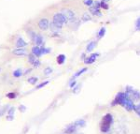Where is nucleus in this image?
Returning a JSON list of instances; mask_svg holds the SVG:
<instances>
[{
  "instance_id": "obj_1",
  "label": "nucleus",
  "mask_w": 140,
  "mask_h": 134,
  "mask_svg": "<svg viewBox=\"0 0 140 134\" xmlns=\"http://www.w3.org/2000/svg\"><path fill=\"white\" fill-rule=\"evenodd\" d=\"M52 23L56 25V26L62 28L64 26V24H67L68 20L65 18V16L63 13H55L53 17H52Z\"/></svg>"
},
{
  "instance_id": "obj_2",
  "label": "nucleus",
  "mask_w": 140,
  "mask_h": 134,
  "mask_svg": "<svg viewBox=\"0 0 140 134\" xmlns=\"http://www.w3.org/2000/svg\"><path fill=\"white\" fill-rule=\"evenodd\" d=\"M37 25H38L40 30L46 31L47 29L50 27V22H49V20L46 19V18H42V19H40V20L38 21Z\"/></svg>"
},
{
  "instance_id": "obj_3",
  "label": "nucleus",
  "mask_w": 140,
  "mask_h": 134,
  "mask_svg": "<svg viewBox=\"0 0 140 134\" xmlns=\"http://www.w3.org/2000/svg\"><path fill=\"white\" fill-rule=\"evenodd\" d=\"M61 13H63L65 16V18L68 20V22L72 21V20L75 19V13L73 12V11L69 10V9H64Z\"/></svg>"
},
{
  "instance_id": "obj_4",
  "label": "nucleus",
  "mask_w": 140,
  "mask_h": 134,
  "mask_svg": "<svg viewBox=\"0 0 140 134\" xmlns=\"http://www.w3.org/2000/svg\"><path fill=\"white\" fill-rule=\"evenodd\" d=\"M12 53H13V54L19 55V56H23V55H26V54H27V52H26L25 50H23L22 48L15 49V50L12 51Z\"/></svg>"
},
{
  "instance_id": "obj_5",
  "label": "nucleus",
  "mask_w": 140,
  "mask_h": 134,
  "mask_svg": "<svg viewBox=\"0 0 140 134\" xmlns=\"http://www.w3.org/2000/svg\"><path fill=\"white\" fill-rule=\"evenodd\" d=\"M90 11H91V13H92L93 15H94V16H97V17L102 16V12H101V11H100L99 9L93 8V6L90 7Z\"/></svg>"
},
{
  "instance_id": "obj_6",
  "label": "nucleus",
  "mask_w": 140,
  "mask_h": 134,
  "mask_svg": "<svg viewBox=\"0 0 140 134\" xmlns=\"http://www.w3.org/2000/svg\"><path fill=\"white\" fill-rule=\"evenodd\" d=\"M26 45H27V43L23 40L22 38H19L17 39V41H16V47L17 48H23V47H25Z\"/></svg>"
},
{
  "instance_id": "obj_7",
  "label": "nucleus",
  "mask_w": 140,
  "mask_h": 134,
  "mask_svg": "<svg viewBox=\"0 0 140 134\" xmlns=\"http://www.w3.org/2000/svg\"><path fill=\"white\" fill-rule=\"evenodd\" d=\"M32 54H34V55H36V56H39V55H41V49L39 48L38 46H34L33 48H32Z\"/></svg>"
},
{
  "instance_id": "obj_8",
  "label": "nucleus",
  "mask_w": 140,
  "mask_h": 134,
  "mask_svg": "<svg viewBox=\"0 0 140 134\" xmlns=\"http://www.w3.org/2000/svg\"><path fill=\"white\" fill-rule=\"evenodd\" d=\"M34 41L36 43V45L40 46L42 43H43V38H42V36H40V35H36V38L34 39Z\"/></svg>"
},
{
  "instance_id": "obj_9",
  "label": "nucleus",
  "mask_w": 140,
  "mask_h": 134,
  "mask_svg": "<svg viewBox=\"0 0 140 134\" xmlns=\"http://www.w3.org/2000/svg\"><path fill=\"white\" fill-rule=\"evenodd\" d=\"M92 20V15L88 13V12H85L83 13L82 16H81V21L82 22H89Z\"/></svg>"
},
{
  "instance_id": "obj_10",
  "label": "nucleus",
  "mask_w": 140,
  "mask_h": 134,
  "mask_svg": "<svg viewBox=\"0 0 140 134\" xmlns=\"http://www.w3.org/2000/svg\"><path fill=\"white\" fill-rule=\"evenodd\" d=\"M97 55H98V54H92V55H91L89 58L86 59L85 63H86V64H92V63H93V62L96 60V57H97Z\"/></svg>"
},
{
  "instance_id": "obj_11",
  "label": "nucleus",
  "mask_w": 140,
  "mask_h": 134,
  "mask_svg": "<svg viewBox=\"0 0 140 134\" xmlns=\"http://www.w3.org/2000/svg\"><path fill=\"white\" fill-rule=\"evenodd\" d=\"M50 28H51V30H52V32H53V33H58L60 30H61V28L60 27H58V26H56L53 23H51L50 24Z\"/></svg>"
},
{
  "instance_id": "obj_12",
  "label": "nucleus",
  "mask_w": 140,
  "mask_h": 134,
  "mask_svg": "<svg viewBox=\"0 0 140 134\" xmlns=\"http://www.w3.org/2000/svg\"><path fill=\"white\" fill-rule=\"evenodd\" d=\"M95 46H96V42H95V41H92V42H90L88 45H87V48H86L87 52H92L93 49L95 48Z\"/></svg>"
},
{
  "instance_id": "obj_13",
  "label": "nucleus",
  "mask_w": 140,
  "mask_h": 134,
  "mask_svg": "<svg viewBox=\"0 0 140 134\" xmlns=\"http://www.w3.org/2000/svg\"><path fill=\"white\" fill-rule=\"evenodd\" d=\"M105 34H106V27H102L98 32V38H104Z\"/></svg>"
},
{
  "instance_id": "obj_14",
  "label": "nucleus",
  "mask_w": 140,
  "mask_h": 134,
  "mask_svg": "<svg viewBox=\"0 0 140 134\" xmlns=\"http://www.w3.org/2000/svg\"><path fill=\"white\" fill-rule=\"evenodd\" d=\"M65 56L64 54H60V55H58V57H57L58 64H63V63L65 62Z\"/></svg>"
},
{
  "instance_id": "obj_15",
  "label": "nucleus",
  "mask_w": 140,
  "mask_h": 134,
  "mask_svg": "<svg viewBox=\"0 0 140 134\" xmlns=\"http://www.w3.org/2000/svg\"><path fill=\"white\" fill-rule=\"evenodd\" d=\"M22 75V70L20 69H18V70H16L14 72H13V76L16 77V78H19V77H21Z\"/></svg>"
},
{
  "instance_id": "obj_16",
  "label": "nucleus",
  "mask_w": 140,
  "mask_h": 134,
  "mask_svg": "<svg viewBox=\"0 0 140 134\" xmlns=\"http://www.w3.org/2000/svg\"><path fill=\"white\" fill-rule=\"evenodd\" d=\"M100 5H101V9H103V10H108L109 9V6L107 2L100 1Z\"/></svg>"
},
{
  "instance_id": "obj_17",
  "label": "nucleus",
  "mask_w": 140,
  "mask_h": 134,
  "mask_svg": "<svg viewBox=\"0 0 140 134\" xmlns=\"http://www.w3.org/2000/svg\"><path fill=\"white\" fill-rule=\"evenodd\" d=\"M93 2H94L93 0H83V3H84V5L88 6V7H91V6H93Z\"/></svg>"
},
{
  "instance_id": "obj_18",
  "label": "nucleus",
  "mask_w": 140,
  "mask_h": 134,
  "mask_svg": "<svg viewBox=\"0 0 140 134\" xmlns=\"http://www.w3.org/2000/svg\"><path fill=\"white\" fill-rule=\"evenodd\" d=\"M36 82H37V78L36 77H31L28 79V83H30L31 85H35Z\"/></svg>"
},
{
  "instance_id": "obj_19",
  "label": "nucleus",
  "mask_w": 140,
  "mask_h": 134,
  "mask_svg": "<svg viewBox=\"0 0 140 134\" xmlns=\"http://www.w3.org/2000/svg\"><path fill=\"white\" fill-rule=\"evenodd\" d=\"M135 29L138 30V31L140 30V17L135 22Z\"/></svg>"
},
{
  "instance_id": "obj_20",
  "label": "nucleus",
  "mask_w": 140,
  "mask_h": 134,
  "mask_svg": "<svg viewBox=\"0 0 140 134\" xmlns=\"http://www.w3.org/2000/svg\"><path fill=\"white\" fill-rule=\"evenodd\" d=\"M52 70L51 68H46L45 70H44V73H45V75H49V74H51L52 73Z\"/></svg>"
},
{
  "instance_id": "obj_21",
  "label": "nucleus",
  "mask_w": 140,
  "mask_h": 134,
  "mask_svg": "<svg viewBox=\"0 0 140 134\" xmlns=\"http://www.w3.org/2000/svg\"><path fill=\"white\" fill-rule=\"evenodd\" d=\"M7 97H9V98H15V97H16V94L15 93H9V94H7Z\"/></svg>"
},
{
  "instance_id": "obj_22",
  "label": "nucleus",
  "mask_w": 140,
  "mask_h": 134,
  "mask_svg": "<svg viewBox=\"0 0 140 134\" xmlns=\"http://www.w3.org/2000/svg\"><path fill=\"white\" fill-rule=\"evenodd\" d=\"M14 111H15V108L14 107H11L9 111V115H13L14 114Z\"/></svg>"
},
{
  "instance_id": "obj_23",
  "label": "nucleus",
  "mask_w": 140,
  "mask_h": 134,
  "mask_svg": "<svg viewBox=\"0 0 140 134\" xmlns=\"http://www.w3.org/2000/svg\"><path fill=\"white\" fill-rule=\"evenodd\" d=\"M39 64H40V62H39L37 59H36V60L34 61V63H33V65H34L36 68V67H38V66H39Z\"/></svg>"
},
{
  "instance_id": "obj_24",
  "label": "nucleus",
  "mask_w": 140,
  "mask_h": 134,
  "mask_svg": "<svg viewBox=\"0 0 140 134\" xmlns=\"http://www.w3.org/2000/svg\"><path fill=\"white\" fill-rule=\"evenodd\" d=\"M48 83L49 82H44L43 84H41V85H37V89H39V88H41V87H43V86H45L46 85H48Z\"/></svg>"
},
{
  "instance_id": "obj_25",
  "label": "nucleus",
  "mask_w": 140,
  "mask_h": 134,
  "mask_svg": "<svg viewBox=\"0 0 140 134\" xmlns=\"http://www.w3.org/2000/svg\"><path fill=\"white\" fill-rule=\"evenodd\" d=\"M85 70H86V69H83L82 70H80V71H78V73H77V74H76V75H75V76H78V75H80V74H81V73H83V72H84Z\"/></svg>"
},
{
  "instance_id": "obj_26",
  "label": "nucleus",
  "mask_w": 140,
  "mask_h": 134,
  "mask_svg": "<svg viewBox=\"0 0 140 134\" xmlns=\"http://www.w3.org/2000/svg\"><path fill=\"white\" fill-rule=\"evenodd\" d=\"M19 109H20V111H21V112H24V111H25V107H24L23 105H21Z\"/></svg>"
},
{
  "instance_id": "obj_27",
  "label": "nucleus",
  "mask_w": 140,
  "mask_h": 134,
  "mask_svg": "<svg viewBox=\"0 0 140 134\" xmlns=\"http://www.w3.org/2000/svg\"><path fill=\"white\" fill-rule=\"evenodd\" d=\"M136 110H137V112L140 113V104L138 105V106H137V107H136Z\"/></svg>"
},
{
  "instance_id": "obj_28",
  "label": "nucleus",
  "mask_w": 140,
  "mask_h": 134,
  "mask_svg": "<svg viewBox=\"0 0 140 134\" xmlns=\"http://www.w3.org/2000/svg\"><path fill=\"white\" fill-rule=\"evenodd\" d=\"M101 1H104V2H107V3H108V2H109L110 0H101Z\"/></svg>"
}]
</instances>
